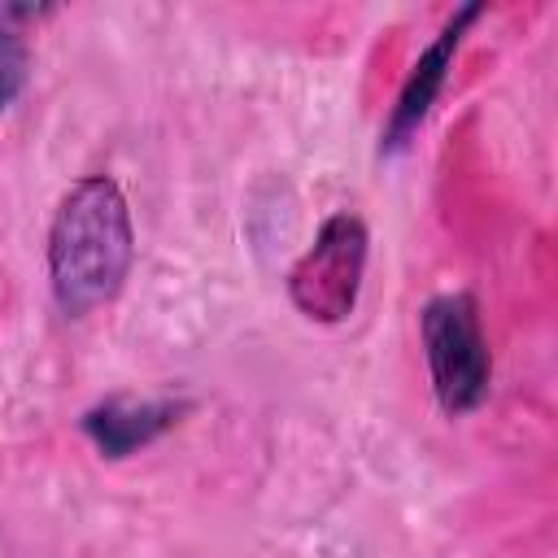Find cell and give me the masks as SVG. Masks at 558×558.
<instances>
[{
  "label": "cell",
  "instance_id": "6da1fadb",
  "mask_svg": "<svg viewBox=\"0 0 558 558\" xmlns=\"http://www.w3.org/2000/svg\"><path fill=\"white\" fill-rule=\"evenodd\" d=\"M135 262V231L122 187L109 174L78 179L57 205L48 231L52 296L65 314H87L113 301Z\"/></svg>",
  "mask_w": 558,
  "mask_h": 558
},
{
  "label": "cell",
  "instance_id": "5b68a950",
  "mask_svg": "<svg viewBox=\"0 0 558 558\" xmlns=\"http://www.w3.org/2000/svg\"><path fill=\"white\" fill-rule=\"evenodd\" d=\"M475 17H480L475 4L462 9V13L440 31V39L418 57V65L410 70V78H405V87H401V100H397V109H392L388 148H392V144H405V135L427 118V109H432V100H436V92H440V83H445V70H449V61H453V52H458V39H462V31H466Z\"/></svg>",
  "mask_w": 558,
  "mask_h": 558
},
{
  "label": "cell",
  "instance_id": "277c9868",
  "mask_svg": "<svg viewBox=\"0 0 558 558\" xmlns=\"http://www.w3.org/2000/svg\"><path fill=\"white\" fill-rule=\"evenodd\" d=\"M179 410L174 401H131V397H109L105 405L87 410L83 414V432L96 440L100 453L109 458H126L135 453L140 445L157 440L166 427L179 423Z\"/></svg>",
  "mask_w": 558,
  "mask_h": 558
},
{
  "label": "cell",
  "instance_id": "7a4b0ae2",
  "mask_svg": "<svg viewBox=\"0 0 558 558\" xmlns=\"http://www.w3.org/2000/svg\"><path fill=\"white\" fill-rule=\"evenodd\" d=\"M423 349H427V371L436 401L449 414H466L484 401L488 392V344L480 331V310L466 292H449L427 301L423 310Z\"/></svg>",
  "mask_w": 558,
  "mask_h": 558
},
{
  "label": "cell",
  "instance_id": "8992f818",
  "mask_svg": "<svg viewBox=\"0 0 558 558\" xmlns=\"http://www.w3.org/2000/svg\"><path fill=\"white\" fill-rule=\"evenodd\" d=\"M17 17H26V9H4L0 13V109L22 92L26 70H31V52H26Z\"/></svg>",
  "mask_w": 558,
  "mask_h": 558
},
{
  "label": "cell",
  "instance_id": "3957f363",
  "mask_svg": "<svg viewBox=\"0 0 558 558\" xmlns=\"http://www.w3.org/2000/svg\"><path fill=\"white\" fill-rule=\"evenodd\" d=\"M366 266V227L353 214H336L323 222L314 248L292 266L288 292L292 305L314 323H340L353 314Z\"/></svg>",
  "mask_w": 558,
  "mask_h": 558
}]
</instances>
